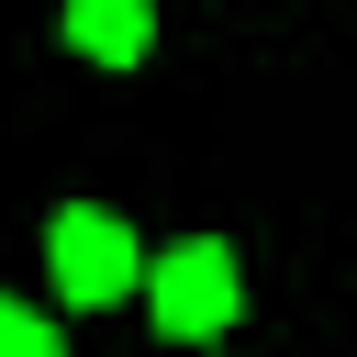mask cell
<instances>
[{
	"label": "cell",
	"mask_w": 357,
	"mask_h": 357,
	"mask_svg": "<svg viewBox=\"0 0 357 357\" xmlns=\"http://www.w3.org/2000/svg\"><path fill=\"white\" fill-rule=\"evenodd\" d=\"M67 45H78L89 67H134V56L156 45V11H145V0H67Z\"/></svg>",
	"instance_id": "obj_3"
},
{
	"label": "cell",
	"mask_w": 357,
	"mask_h": 357,
	"mask_svg": "<svg viewBox=\"0 0 357 357\" xmlns=\"http://www.w3.org/2000/svg\"><path fill=\"white\" fill-rule=\"evenodd\" d=\"M45 268H56V290H67V301H89V312H100V301H123L156 257L134 245V223H123V212L67 201V212H56V234H45Z\"/></svg>",
	"instance_id": "obj_2"
},
{
	"label": "cell",
	"mask_w": 357,
	"mask_h": 357,
	"mask_svg": "<svg viewBox=\"0 0 357 357\" xmlns=\"http://www.w3.org/2000/svg\"><path fill=\"white\" fill-rule=\"evenodd\" d=\"M0 357H67V346H56V324H45V312L0 301Z\"/></svg>",
	"instance_id": "obj_4"
},
{
	"label": "cell",
	"mask_w": 357,
	"mask_h": 357,
	"mask_svg": "<svg viewBox=\"0 0 357 357\" xmlns=\"http://www.w3.org/2000/svg\"><path fill=\"white\" fill-rule=\"evenodd\" d=\"M145 301H156V335H167V346H212V335L234 324V301H245V279H234V245H223V234H190V245H167V257L145 268Z\"/></svg>",
	"instance_id": "obj_1"
}]
</instances>
